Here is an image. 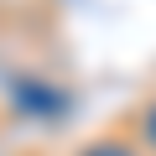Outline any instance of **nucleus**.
<instances>
[{
	"label": "nucleus",
	"instance_id": "nucleus-3",
	"mask_svg": "<svg viewBox=\"0 0 156 156\" xmlns=\"http://www.w3.org/2000/svg\"><path fill=\"white\" fill-rule=\"evenodd\" d=\"M146 140H151V146H156V104H151V109H146Z\"/></svg>",
	"mask_w": 156,
	"mask_h": 156
},
{
	"label": "nucleus",
	"instance_id": "nucleus-1",
	"mask_svg": "<svg viewBox=\"0 0 156 156\" xmlns=\"http://www.w3.org/2000/svg\"><path fill=\"white\" fill-rule=\"evenodd\" d=\"M16 99H21V104H31V115H57V109L68 104L57 89H42V83H16Z\"/></svg>",
	"mask_w": 156,
	"mask_h": 156
},
{
	"label": "nucleus",
	"instance_id": "nucleus-2",
	"mask_svg": "<svg viewBox=\"0 0 156 156\" xmlns=\"http://www.w3.org/2000/svg\"><path fill=\"white\" fill-rule=\"evenodd\" d=\"M83 156H140V151H130L125 140H94V146H89Z\"/></svg>",
	"mask_w": 156,
	"mask_h": 156
}]
</instances>
